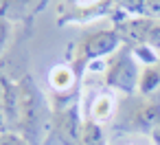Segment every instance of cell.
Segmentation results:
<instances>
[{
    "instance_id": "6da1fadb",
    "label": "cell",
    "mask_w": 160,
    "mask_h": 145,
    "mask_svg": "<svg viewBox=\"0 0 160 145\" xmlns=\"http://www.w3.org/2000/svg\"><path fill=\"white\" fill-rule=\"evenodd\" d=\"M53 125V106H48L44 92L31 77L18 81V123L16 132L31 145H40L46 127Z\"/></svg>"
},
{
    "instance_id": "7a4b0ae2",
    "label": "cell",
    "mask_w": 160,
    "mask_h": 145,
    "mask_svg": "<svg viewBox=\"0 0 160 145\" xmlns=\"http://www.w3.org/2000/svg\"><path fill=\"white\" fill-rule=\"evenodd\" d=\"M121 46H123V42H121V38H118V33H116L114 27L112 29H99V31L86 33V35H81L77 40L70 64H72L75 73L81 77L83 70L90 64H94L99 60H108Z\"/></svg>"
},
{
    "instance_id": "3957f363",
    "label": "cell",
    "mask_w": 160,
    "mask_h": 145,
    "mask_svg": "<svg viewBox=\"0 0 160 145\" xmlns=\"http://www.w3.org/2000/svg\"><path fill=\"white\" fill-rule=\"evenodd\" d=\"M160 125V92L149 97H127L118 108V127L140 136H151Z\"/></svg>"
},
{
    "instance_id": "277c9868",
    "label": "cell",
    "mask_w": 160,
    "mask_h": 145,
    "mask_svg": "<svg viewBox=\"0 0 160 145\" xmlns=\"http://www.w3.org/2000/svg\"><path fill=\"white\" fill-rule=\"evenodd\" d=\"M140 73H142V68H140V62L136 60L132 46L123 44L114 55L108 57L103 81H105V88L123 92L125 97H134L138 92Z\"/></svg>"
},
{
    "instance_id": "5b68a950",
    "label": "cell",
    "mask_w": 160,
    "mask_h": 145,
    "mask_svg": "<svg viewBox=\"0 0 160 145\" xmlns=\"http://www.w3.org/2000/svg\"><path fill=\"white\" fill-rule=\"evenodd\" d=\"M79 75L75 73L72 64H59L51 70L48 75V81H51V88H53V101H59V99H72L77 97V86H79Z\"/></svg>"
},
{
    "instance_id": "8992f818",
    "label": "cell",
    "mask_w": 160,
    "mask_h": 145,
    "mask_svg": "<svg viewBox=\"0 0 160 145\" xmlns=\"http://www.w3.org/2000/svg\"><path fill=\"white\" fill-rule=\"evenodd\" d=\"M116 112H118V106H116V99L112 97V92L101 90V92L90 101V108H88V117H86V119H90V121L103 125V123L112 121Z\"/></svg>"
},
{
    "instance_id": "52a82bcc",
    "label": "cell",
    "mask_w": 160,
    "mask_h": 145,
    "mask_svg": "<svg viewBox=\"0 0 160 145\" xmlns=\"http://www.w3.org/2000/svg\"><path fill=\"white\" fill-rule=\"evenodd\" d=\"M33 0H0V18H5L9 22L24 20L31 11Z\"/></svg>"
},
{
    "instance_id": "ba28073f",
    "label": "cell",
    "mask_w": 160,
    "mask_h": 145,
    "mask_svg": "<svg viewBox=\"0 0 160 145\" xmlns=\"http://www.w3.org/2000/svg\"><path fill=\"white\" fill-rule=\"evenodd\" d=\"M138 92L142 97L160 92V70H158V66H142L140 81H138Z\"/></svg>"
},
{
    "instance_id": "9c48e42d",
    "label": "cell",
    "mask_w": 160,
    "mask_h": 145,
    "mask_svg": "<svg viewBox=\"0 0 160 145\" xmlns=\"http://www.w3.org/2000/svg\"><path fill=\"white\" fill-rule=\"evenodd\" d=\"M81 145H105L103 125L86 119L83 121V132H81Z\"/></svg>"
},
{
    "instance_id": "30bf717a",
    "label": "cell",
    "mask_w": 160,
    "mask_h": 145,
    "mask_svg": "<svg viewBox=\"0 0 160 145\" xmlns=\"http://www.w3.org/2000/svg\"><path fill=\"white\" fill-rule=\"evenodd\" d=\"M0 145H31L22 134L13 132V130H7V132H0Z\"/></svg>"
},
{
    "instance_id": "8fae6325",
    "label": "cell",
    "mask_w": 160,
    "mask_h": 145,
    "mask_svg": "<svg viewBox=\"0 0 160 145\" xmlns=\"http://www.w3.org/2000/svg\"><path fill=\"white\" fill-rule=\"evenodd\" d=\"M11 31H13V22L0 18V55H2V51L7 49V44L11 40Z\"/></svg>"
},
{
    "instance_id": "7c38bea8",
    "label": "cell",
    "mask_w": 160,
    "mask_h": 145,
    "mask_svg": "<svg viewBox=\"0 0 160 145\" xmlns=\"http://www.w3.org/2000/svg\"><path fill=\"white\" fill-rule=\"evenodd\" d=\"M145 18L160 20V0H145Z\"/></svg>"
},
{
    "instance_id": "4fadbf2b",
    "label": "cell",
    "mask_w": 160,
    "mask_h": 145,
    "mask_svg": "<svg viewBox=\"0 0 160 145\" xmlns=\"http://www.w3.org/2000/svg\"><path fill=\"white\" fill-rule=\"evenodd\" d=\"M149 141H151L153 145H160V125H158V127H156V130L151 132V136H149Z\"/></svg>"
}]
</instances>
